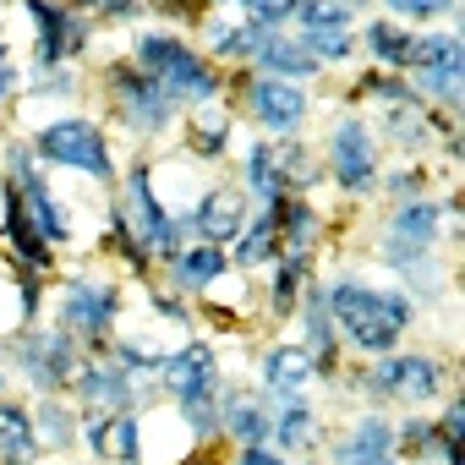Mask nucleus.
<instances>
[{
	"label": "nucleus",
	"instance_id": "f257e3e1",
	"mask_svg": "<svg viewBox=\"0 0 465 465\" xmlns=\"http://www.w3.org/2000/svg\"><path fill=\"white\" fill-rule=\"evenodd\" d=\"M323 296H329V312H334V329H340V345L356 351V356H383L405 340V329L416 323V302L400 291V285H372L361 274H334L323 280Z\"/></svg>",
	"mask_w": 465,
	"mask_h": 465
},
{
	"label": "nucleus",
	"instance_id": "f03ea898",
	"mask_svg": "<svg viewBox=\"0 0 465 465\" xmlns=\"http://www.w3.org/2000/svg\"><path fill=\"white\" fill-rule=\"evenodd\" d=\"M132 66H143L170 99L175 110H203V104H219L224 99V66H213L186 34L175 28H143L132 39Z\"/></svg>",
	"mask_w": 465,
	"mask_h": 465
},
{
	"label": "nucleus",
	"instance_id": "7ed1b4c3",
	"mask_svg": "<svg viewBox=\"0 0 465 465\" xmlns=\"http://www.w3.org/2000/svg\"><path fill=\"white\" fill-rule=\"evenodd\" d=\"M159 389L175 400V411H181V421L192 427L197 443H213V438H219V389H224V367H219V351H213L208 340H186L181 351H164Z\"/></svg>",
	"mask_w": 465,
	"mask_h": 465
},
{
	"label": "nucleus",
	"instance_id": "20e7f679",
	"mask_svg": "<svg viewBox=\"0 0 465 465\" xmlns=\"http://www.w3.org/2000/svg\"><path fill=\"white\" fill-rule=\"evenodd\" d=\"M28 148H34L39 164H50V170H77V175L94 181V186H115V181H121L110 132H104L94 115H50L45 126L28 132Z\"/></svg>",
	"mask_w": 465,
	"mask_h": 465
},
{
	"label": "nucleus",
	"instance_id": "39448f33",
	"mask_svg": "<svg viewBox=\"0 0 465 465\" xmlns=\"http://www.w3.org/2000/svg\"><path fill=\"white\" fill-rule=\"evenodd\" d=\"M104 99H110V115L121 121V132L132 143H159L181 126V110L175 99L132 61H110L104 66Z\"/></svg>",
	"mask_w": 465,
	"mask_h": 465
},
{
	"label": "nucleus",
	"instance_id": "423d86ee",
	"mask_svg": "<svg viewBox=\"0 0 465 465\" xmlns=\"http://www.w3.org/2000/svg\"><path fill=\"white\" fill-rule=\"evenodd\" d=\"M443 383H449V361H438L432 351H383L356 378V389L378 405H432L443 400Z\"/></svg>",
	"mask_w": 465,
	"mask_h": 465
},
{
	"label": "nucleus",
	"instance_id": "0eeeda50",
	"mask_svg": "<svg viewBox=\"0 0 465 465\" xmlns=\"http://www.w3.org/2000/svg\"><path fill=\"white\" fill-rule=\"evenodd\" d=\"M318 159H323V181H334L345 197H372L378 192L383 159H378V132L367 126V115H356V110L334 115Z\"/></svg>",
	"mask_w": 465,
	"mask_h": 465
},
{
	"label": "nucleus",
	"instance_id": "6e6552de",
	"mask_svg": "<svg viewBox=\"0 0 465 465\" xmlns=\"http://www.w3.org/2000/svg\"><path fill=\"white\" fill-rule=\"evenodd\" d=\"M83 345L55 323H28L17 340H12V372L34 389V394H66L72 389V378H77V367H83Z\"/></svg>",
	"mask_w": 465,
	"mask_h": 465
},
{
	"label": "nucleus",
	"instance_id": "1a4fd4ad",
	"mask_svg": "<svg viewBox=\"0 0 465 465\" xmlns=\"http://www.w3.org/2000/svg\"><path fill=\"white\" fill-rule=\"evenodd\" d=\"M230 88H236L247 121H252L263 137H302V126L312 121V94H307V83H285V77H263V72L236 66Z\"/></svg>",
	"mask_w": 465,
	"mask_h": 465
},
{
	"label": "nucleus",
	"instance_id": "9d476101",
	"mask_svg": "<svg viewBox=\"0 0 465 465\" xmlns=\"http://www.w3.org/2000/svg\"><path fill=\"white\" fill-rule=\"evenodd\" d=\"M121 219L132 224V236L153 252V263H164L175 247H181V236H175V208L159 197V186H153V164L148 159H137L126 175H121Z\"/></svg>",
	"mask_w": 465,
	"mask_h": 465
},
{
	"label": "nucleus",
	"instance_id": "9b49d317",
	"mask_svg": "<svg viewBox=\"0 0 465 465\" xmlns=\"http://www.w3.org/2000/svg\"><path fill=\"white\" fill-rule=\"evenodd\" d=\"M61 329L77 345H104L121 323V285L104 274H72L61 285V307H55Z\"/></svg>",
	"mask_w": 465,
	"mask_h": 465
},
{
	"label": "nucleus",
	"instance_id": "f8f14e48",
	"mask_svg": "<svg viewBox=\"0 0 465 465\" xmlns=\"http://www.w3.org/2000/svg\"><path fill=\"white\" fill-rule=\"evenodd\" d=\"M23 12L34 23V72H50V66H66L77 55H88L94 45V17L72 12L66 0H23Z\"/></svg>",
	"mask_w": 465,
	"mask_h": 465
},
{
	"label": "nucleus",
	"instance_id": "ddd939ff",
	"mask_svg": "<svg viewBox=\"0 0 465 465\" xmlns=\"http://www.w3.org/2000/svg\"><path fill=\"white\" fill-rule=\"evenodd\" d=\"M400 159H416V153H427L438 137H443V121H438V110L427 104V99H416V88H400V94H389V99H378L372 104V121H367Z\"/></svg>",
	"mask_w": 465,
	"mask_h": 465
},
{
	"label": "nucleus",
	"instance_id": "4468645a",
	"mask_svg": "<svg viewBox=\"0 0 465 465\" xmlns=\"http://www.w3.org/2000/svg\"><path fill=\"white\" fill-rule=\"evenodd\" d=\"M438 236H443V203L421 192V197L389 203L378 247H389V252H438Z\"/></svg>",
	"mask_w": 465,
	"mask_h": 465
},
{
	"label": "nucleus",
	"instance_id": "2eb2a0df",
	"mask_svg": "<svg viewBox=\"0 0 465 465\" xmlns=\"http://www.w3.org/2000/svg\"><path fill=\"white\" fill-rule=\"evenodd\" d=\"M247 213H252V203H247V192H242V186H224V181L203 186V197L186 208L192 242H213V247H230V242L242 236Z\"/></svg>",
	"mask_w": 465,
	"mask_h": 465
},
{
	"label": "nucleus",
	"instance_id": "dca6fc26",
	"mask_svg": "<svg viewBox=\"0 0 465 465\" xmlns=\"http://www.w3.org/2000/svg\"><path fill=\"white\" fill-rule=\"evenodd\" d=\"M263 405H269V443L280 454H318L323 449V416L307 400V389L302 394H263Z\"/></svg>",
	"mask_w": 465,
	"mask_h": 465
},
{
	"label": "nucleus",
	"instance_id": "f3484780",
	"mask_svg": "<svg viewBox=\"0 0 465 465\" xmlns=\"http://www.w3.org/2000/svg\"><path fill=\"white\" fill-rule=\"evenodd\" d=\"M296 323H302V351L312 356V367H318V378H340V329H334V312H329V296H323V280H312L307 291H302V302H296V312H291Z\"/></svg>",
	"mask_w": 465,
	"mask_h": 465
},
{
	"label": "nucleus",
	"instance_id": "a211bd4d",
	"mask_svg": "<svg viewBox=\"0 0 465 465\" xmlns=\"http://www.w3.org/2000/svg\"><path fill=\"white\" fill-rule=\"evenodd\" d=\"M6 181L17 186V203H23L28 224L45 236V247H66V242H72V213H66V203L55 197L45 164H28V170H17V175H6Z\"/></svg>",
	"mask_w": 465,
	"mask_h": 465
},
{
	"label": "nucleus",
	"instance_id": "6ab92c4d",
	"mask_svg": "<svg viewBox=\"0 0 465 465\" xmlns=\"http://www.w3.org/2000/svg\"><path fill=\"white\" fill-rule=\"evenodd\" d=\"M72 394L83 400V411H137V400H143V389L99 351H88L83 356V367H77V378H72Z\"/></svg>",
	"mask_w": 465,
	"mask_h": 465
},
{
	"label": "nucleus",
	"instance_id": "aec40b11",
	"mask_svg": "<svg viewBox=\"0 0 465 465\" xmlns=\"http://www.w3.org/2000/svg\"><path fill=\"white\" fill-rule=\"evenodd\" d=\"M224 274H230V252L213 247V242H181L164 258V285L175 296H208Z\"/></svg>",
	"mask_w": 465,
	"mask_h": 465
},
{
	"label": "nucleus",
	"instance_id": "412c9836",
	"mask_svg": "<svg viewBox=\"0 0 465 465\" xmlns=\"http://www.w3.org/2000/svg\"><path fill=\"white\" fill-rule=\"evenodd\" d=\"M0 236H6V252H12L17 269H28V274H50L55 269V247H45V236L28 224V213L17 203V186L6 175H0Z\"/></svg>",
	"mask_w": 465,
	"mask_h": 465
},
{
	"label": "nucleus",
	"instance_id": "4be33fe9",
	"mask_svg": "<svg viewBox=\"0 0 465 465\" xmlns=\"http://www.w3.org/2000/svg\"><path fill=\"white\" fill-rule=\"evenodd\" d=\"M247 72H263V77H285V83H318L323 77V66L312 61V50L291 34V28H274V34H263L258 45H252V55H247Z\"/></svg>",
	"mask_w": 465,
	"mask_h": 465
},
{
	"label": "nucleus",
	"instance_id": "5701e85b",
	"mask_svg": "<svg viewBox=\"0 0 465 465\" xmlns=\"http://www.w3.org/2000/svg\"><path fill=\"white\" fill-rule=\"evenodd\" d=\"M269 208H274V230H280V252H318V247H323L329 213L318 208V197L285 192V197H274Z\"/></svg>",
	"mask_w": 465,
	"mask_h": 465
},
{
	"label": "nucleus",
	"instance_id": "b1692460",
	"mask_svg": "<svg viewBox=\"0 0 465 465\" xmlns=\"http://www.w3.org/2000/svg\"><path fill=\"white\" fill-rule=\"evenodd\" d=\"M203 55L213 66H247L252 45L263 39V28H252L247 17H219V12H203Z\"/></svg>",
	"mask_w": 465,
	"mask_h": 465
},
{
	"label": "nucleus",
	"instance_id": "393cba45",
	"mask_svg": "<svg viewBox=\"0 0 465 465\" xmlns=\"http://www.w3.org/2000/svg\"><path fill=\"white\" fill-rule=\"evenodd\" d=\"M258 378H263L258 394H302L307 383H318V367L296 340H280L258 356Z\"/></svg>",
	"mask_w": 465,
	"mask_h": 465
},
{
	"label": "nucleus",
	"instance_id": "a878e982",
	"mask_svg": "<svg viewBox=\"0 0 465 465\" xmlns=\"http://www.w3.org/2000/svg\"><path fill=\"white\" fill-rule=\"evenodd\" d=\"M411 45H416V28H405V23H394L383 12L356 28V50H367V61L383 66V72H405L411 66Z\"/></svg>",
	"mask_w": 465,
	"mask_h": 465
},
{
	"label": "nucleus",
	"instance_id": "bb28decb",
	"mask_svg": "<svg viewBox=\"0 0 465 465\" xmlns=\"http://www.w3.org/2000/svg\"><path fill=\"white\" fill-rule=\"evenodd\" d=\"M329 465H351V460H378V454H394V421L383 411H367L345 427V438H334L329 449Z\"/></svg>",
	"mask_w": 465,
	"mask_h": 465
},
{
	"label": "nucleus",
	"instance_id": "cd10ccee",
	"mask_svg": "<svg viewBox=\"0 0 465 465\" xmlns=\"http://www.w3.org/2000/svg\"><path fill=\"white\" fill-rule=\"evenodd\" d=\"M219 438L269 443V405L252 389H219Z\"/></svg>",
	"mask_w": 465,
	"mask_h": 465
},
{
	"label": "nucleus",
	"instance_id": "c85d7f7f",
	"mask_svg": "<svg viewBox=\"0 0 465 465\" xmlns=\"http://www.w3.org/2000/svg\"><path fill=\"white\" fill-rule=\"evenodd\" d=\"M230 252V269H242V274H258L280 258V230H274V208H252L247 224H242V236L224 247Z\"/></svg>",
	"mask_w": 465,
	"mask_h": 465
},
{
	"label": "nucleus",
	"instance_id": "c756f323",
	"mask_svg": "<svg viewBox=\"0 0 465 465\" xmlns=\"http://www.w3.org/2000/svg\"><path fill=\"white\" fill-rule=\"evenodd\" d=\"M312 280H318V252H280L269 263V318H291Z\"/></svg>",
	"mask_w": 465,
	"mask_h": 465
},
{
	"label": "nucleus",
	"instance_id": "7c9ffc66",
	"mask_svg": "<svg viewBox=\"0 0 465 465\" xmlns=\"http://www.w3.org/2000/svg\"><path fill=\"white\" fill-rule=\"evenodd\" d=\"M192 121H186V132H181V143H186V153L192 159H203V164H219L224 153H230V110H224V99L219 104H203V110H186Z\"/></svg>",
	"mask_w": 465,
	"mask_h": 465
},
{
	"label": "nucleus",
	"instance_id": "2f4dec72",
	"mask_svg": "<svg viewBox=\"0 0 465 465\" xmlns=\"http://www.w3.org/2000/svg\"><path fill=\"white\" fill-rule=\"evenodd\" d=\"M269 143H274V170H280V186H285V192L312 197V192L323 186V159H318V148H312L307 137H269Z\"/></svg>",
	"mask_w": 465,
	"mask_h": 465
},
{
	"label": "nucleus",
	"instance_id": "473e14b6",
	"mask_svg": "<svg viewBox=\"0 0 465 465\" xmlns=\"http://www.w3.org/2000/svg\"><path fill=\"white\" fill-rule=\"evenodd\" d=\"M39 454H45V443L34 432L28 405H17V400L0 394V465H34Z\"/></svg>",
	"mask_w": 465,
	"mask_h": 465
},
{
	"label": "nucleus",
	"instance_id": "72a5a7b5",
	"mask_svg": "<svg viewBox=\"0 0 465 465\" xmlns=\"http://www.w3.org/2000/svg\"><path fill=\"white\" fill-rule=\"evenodd\" d=\"M405 83L416 88V99H427L432 110H460V88H465V55L460 61H438V66H421V72H405Z\"/></svg>",
	"mask_w": 465,
	"mask_h": 465
},
{
	"label": "nucleus",
	"instance_id": "f704fd0d",
	"mask_svg": "<svg viewBox=\"0 0 465 465\" xmlns=\"http://www.w3.org/2000/svg\"><path fill=\"white\" fill-rule=\"evenodd\" d=\"M236 186L247 192V203H252V208H269L274 197H285L280 170H274V143H269V137H258V143L242 153V181H236Z\"/></svg>",
	"mask_w": 465,
	"mask_h": 465
},
{
	"label": "nucleus",
	"instance_id": "c9c22d12",
	"mask_svg": "<svg viewBox=\"0 0 465 465\" xmlns=\"http://www.w3.org/2000/svg\"><path fill=\"white\" fill-rule=\"evenodd\" d=\"M137 389H143V400H148V389H159V367H164V351L159 345H148V340H132V334H121L110 351H104Z\"/></svg>",
	"mask_w": 465,
	"mask_h": 465
},
{
	"label": "nucleus",
	"instance_id": "e433bc0d",
	"mask_svg": "<svg viewBox=\"0 0 465 465\" xmlns=\"http://www.w3.org/2000/svg\"><path fill=\"white\" fill-rule=\"evenodd\" d=\"M28 416H34V432H39L45 449H72V443H77V421H83V416H77L61 394H39V405H34Z\"/></svg>",
	"mask_w": 465,
	"mask_h": 465
},
{
	"label": "nucleus",
	"instance_id": "4c0bfd02",
	"mask_svg": "<svg viewBox=\"0 0 465 465\" xmlns=\"http://www.w3.org/2000/svg\"><path fill=\"white\" fill-rule=\"evenodd\" d=\"M378 12L405 28H438V23L460 17V0H378Z\"/></svg>",
	"mask_w": 465,
	"mask_h": 465
},
{
	"label": "nucleus",
	"instance_id": "58836bf2",
	"mask_svg": "<svg viewBox=\"0 0 465 465\" xmlns=\"http://www.w3.org/2000/svg\"><path fill=\"white\" fill-rule=\"evenodd\" d=\"M104 460H115V465H137V460H143V416H137V411H110Z\"/></svg>",
	"mask_w": 465,
	"mask_h": 465
},
{
	"label": "nucleus",
	"instance_id": "ea45409f",
	"mask_svg": "<svg viewBox=\"0 0 465 465\" xmlns=\"http://www.w3.org/2000/svg\"><path fill=\"white\" fill-rule=\"evenodd\" d=\"M291 28L296 34H340V28H356V12L340 6V0H302Z\"/></svg>",
	"mask_w": 465,
	"mask_h": 465
},
{
	"label": "nucleus",
	"instance_id": "a19ab883",
	"mask_svg": "<svg viewBox=\"0 0 465 465\" xmlns=\"http://www.w3.org/2000/svg\"><path fill=\"white\" fill-rule=\"evenodd\" d=\"M104 242H110V252H115V258H121V263H126V269H132L137 280H143V274L153 269V252H148V247H143V242L132 236V224L121 219V208H110V230H104Z\"/></svg>",
	"mask_w": 465,
	"mask_h": 465
},
{
	"label": "nucleus",
	"instance_id": "79ce46f5",
	"mask_svg": "<svg viewBox=\"0 0 465 465\" xmlns=\"http://www.w3.org/2000/svg\"><path fill=\"white\" fill-rule=\"evenodd\" d=\"M307 50H312V61L329 72V66H351L356 61V28H340V34H296Z\"/></svg>",
	"mask_w": 465,
	"mask_h": 465
},
{
	"label": "nucleus",
	"instance_id": "37998d69",
	"mask_svg": "<svg viewBox=\"0 0 465 465\" xmlns=\"http://www.w3.org/2000/svg\"><path fill=\"white\" fill-rule=\"evenodd\" d=\"M23 94H28V99H77V94H83V77H77V66L66 61V66L34 72V77L23 83Z\"/></svg>",
	"mask_w": 465,
	"mask_h": 465
},
{
	"label": "nucleus",
	"instance_id": "c03bdc74",
	"mask_svg": "<svg viewBox=\"0 0 465 465\" xmlns=\"http://www.w3.org/2000/svg\"><path fill=\"white\" fill-rule=\"evenodd\" d=\"M66 6L83 12V17H94V23H121V28H132V23L148 17V0H66Z\"/></svg>",
	"mask_w": 465,
	"mask_h": 465
},
{
	"label": "nucleus",
	"instance_id": "a18cd8bd",
	"mask_svg": "<svg viewBox=\"0 0 465 465\" xmlns=\"http://www.w3.org/2000/svg\"><path fill=\"white\" fill-rule=\"evenodd\" d=\"M432 186V175L416 164V159H405V164H394V170H378V192L389 197V203H400V197H421Z\"/></svg>",
	"mask_w": 465,
	"mask_h": 465
},
{
	"label": "nucleus",
	"instance_id": "49530a36",
	"mask_svg": "<svg viewBox=\"0 0 465 465\" xmlns=\"http://www.w3.org/2000/svg\"><path fill=\"white\" fill-rule=\"evenodd\" d=\"M438 427V465H460V432H465V400L460 394H449V405H443V421H432Z\"/></svg>",
	"mask_w": 465,
	"mask_h": 465
},
{
	"label": "nucleus",
	"instance_id": "de8ad7c7",
	"mask_svg": "<svg viewBox=\"0 0 465 465\" xmlns=\"http://www.w3.org/2000/svg\"><path fill=\"white\" fill-rule=\"evenodd\" d=\"M148 302H153V312H159L164 323H181V329H192V307H186V296H175V291H153Z\"/></svg>",
	"mask_w": 465,
	"mask_h": 465
},
{
	"label": "nucleus",
	"instance_id": "09e8293b",
	"mask_svg": "<svg viewBox=\"0 0 465 465\" xmlns=\"http://www.w3.org/2000/svg\"><path fill=\"white\" fill-rule=\"evenodd\" d=\"M236 465H296V460H291V454H280L274 443H242Z\"/></svg>",
	"mask_w": 465,
	"mask_h": 465
},
{
	"label": "nucleus",
	"instance_id": "8fccbe9b",
	"mask_svg": "<svg viewBox=\"0 0 465 465\" xmlns=\"http://www.w3.org/2000/svg\"><path fill=\"white\" fill-rule=\"evenodd\" d=\"M12 99H23V72H17L12 55H6V61H0V110H6Z\"/></svg>",
	"mask_w": 465,
	"mask_h": 465
},
{
	"label": "nucleus",
	"instance_id": "3c124183",
	"mask_svg": "<svg viewBox=\"0 0 465 465\" xmlns=\"http://www.w3.org/2000/svg\"><path fill=\"white\" fill-rule=\"evenodd\" d=\"M351 465H405L400 454H378V460H351Z\"/></svg>",
	"mask_w": 465,
	"mask_h": 465
},
{
	"label": "nucleus",
	"instance_id": "603ef678",
	"mask_svg": "<svg viewBox=\"0 0 465 465\" xmlns=\"http://www.w3.org/2000/svg\"><path fill=\"white\" fill-rule=\"evenodd\" d=\"M181 465H219V460H213V454H208V449H197V454H186V460H181Z\"/></svg>",
	"mask_w": 465,
	"mask_h": 465
},
{
	"label": "nucleus",
	"instance_id": "864d4df0",
	"mask_svg": "<svg viewBox=\"0 0 465 465\" xmlns=\"http://www.w3.org/2000/svg\"><path fill=\"white\" fill-rule=\"evenodd\" d=\"M224 6H247V0H203V12H224Z\"/></svg>",
	"mask_w": 465,
	"mask_h": 465
},
{
	"label": "nucleus",
	"instance_id": "5fc2aeb1",
	"mask_svg": "<svg viewBox=\"0 0 465 465\" xmlns=\"http://www.w3.org/2000/svg\"><path fill=\"white\" fill-rule=\"evenodd\" d=\"M340 6H351V12H361V6H372V0H340Z\"/></svg>",
	"mask_w": 465,
	"mask_h": 465
},
{
	"label": "nucleus",
	"instance_id": "6e6d98bb",
	"mask_svg": "<svg viewBox=\"0 0 465 465\" xmlns=\"http://www.w3.org/2000/svg\"><path fill=\"white\" fill-rule=\"evenodd\" d=\"M6 55H12V50H6V34H0V61H6Z\"/></svg>",
	"mask_w": 465,
	"mask_h": 465
},
{
	"label": "nucleus",
	"instance_id": "4d7b16f0",
	"mask_svg": "<svg viewBox=\"0 0 465 465\" xmlns=\"http://www.w3.org/2000/svg\"><path fill=\"white\" fill-rule=\"evenodd\" d=\"M0 389H6V372H0Z\"/></svg>",
	"mask_w": 465,
	"mask_h": 465
}]
</instances>
